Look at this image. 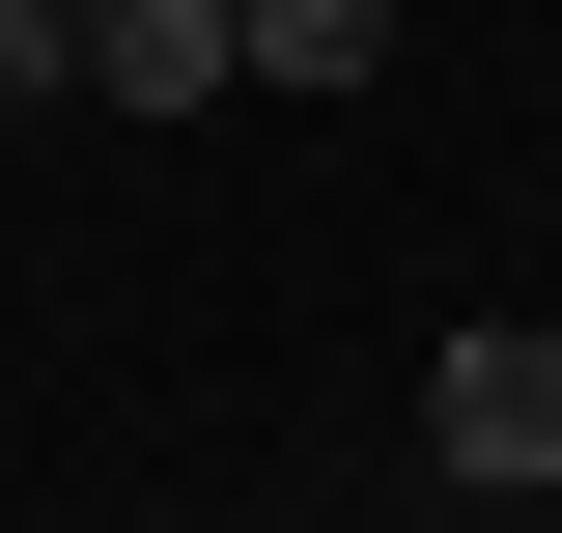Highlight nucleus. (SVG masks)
<instances>
[{"instance_id":"nucleus-3","label":"nucleus","mask_w":562,"mask_h":533,"mask_svg":"<svg viewBox=\"0 0 562 533\" xmlns=\"http://www.w3.org/2000/svg\"><path fill=\"white\" fill-rule=\"evenodd\" d=\"M254 29V84H394V0H225Z\"/></svg>"},{"instance_id":"nucleus-4","label":"nucleus","mask_w":562,"mask_h":533,"mask_svg":"<svg viewBox=\"0 0 562 533\" xmlns=\"http://www.w3.org/2000/svg\"><path fill=\"white\" fill-rule=\"evenodd\" d=\"M29 84H85V0H0V113H29Z\"/></svg>"},{"instance_id":"nucleus-2","label":"nucleus","mask_w":562,"mask_h":533,"mask_svg":"<svg viewBox=\"0 0 562 533\" xmlns=\"http://www.w3.org/2000/svg\"><path fill=\"white\" fill-rule=\"evenodd\" d=\"M85 84H113V113H225L254 29H225V0H85Z\"/></svg>"},{"instance_id":"nucleus-1","label":"nucleus","mask_w":562,"mask_h":533,"mask_svg":"<svg viewBox=\"0 0 562 533\" xmlns=\"http://www.w3.org/2000/svg\"><path fill=\"white\" fill-rule=\"evenodd\" d=\"M422 450L479 477V506H535V477H562V309H479V337H450V365H422Z\"/></svg>"}]
</instances>
